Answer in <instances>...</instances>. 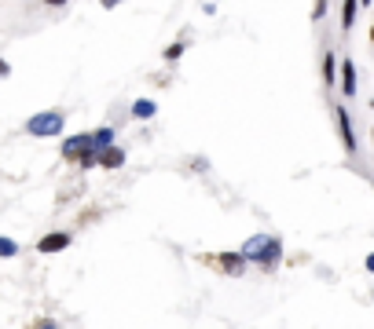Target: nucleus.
Returning <instances> with one entry per match:
<instances>
[{"instance_id":"obj_3","label":"nucleus","mask_w":374,"mask_h":329,"mask_svg":"<svg viewBox=\"0 0 374 329\" xmlns=\"http://www.w3.org/2000/svg\"><path fill=\"white\" fill-rule=\"evenodd\" d=\"M209 263H213V267H220L224 274H232V278L246 274V267H250V263L242 260V253H217V256H209Z\"/></svg>"},{"instance_id":"obj_7","label":"nucleus","mask_w":374,"mask_h":329,"mask_svg":"<svg viewBox=\"0 0 374 329\" xmlns=\"http://www.w3.org/2000/svg\"><path fill=\"white\" fill-rule=\"evenodd\" d=\"M341 95L345 99L356 95V62L352 59H341Z\"/></svg>"},{"instance_id":"obj_14","label":"nucleus","mask_w":374,"mask_h":329,"mask_svg":"<svg viewBox=\"0 0 374 329\" xmlns=\"http://www.w3.org/2000/svg\"><path fill=\"white\" fill-rule=\"evenodd\" d=\"M184 52H187V44H184V41H176V44H169L166 52H161V59H166V62H176Z\"/></svg>"},{"instance_id":"obj_11","label":"nucleus","mask_w":374,"mask_h":329,"mask_svg":"<svg viewBox=\"0 0 374 329\" xmlns=\"http://www.w3.org/2000/svg\"><path fill=\"white\" fill-rule=\"evenodd\" d=\"M92 146H95V150H107V146H114V128H95L92 132Z\"/></svg>"},{"instance_id":"obj_17","label":"nucleus","mask_w":374,"mask_h":329,"mask_svg":"<svg viewBox=\"0 0 374 329\" xmlns=\"http://www.w3.org/2000/svg\"><path fill=\"white\" fill-rule=\"evenodd\" d=\"M8 74H11V66H8L4 59H0V77H8Z\"/></svg>"},{"instance_id":"obj_5","label":"nucleus","mask_w":374,"mask_h":329,"mask_svg":"<svg viewBox=\"0 0 374 329\" xmlns=\"http://www.w3.org/2000/svg\"><path fill=\"white\" fill-rule=\"evenodd\" d=\"M88 146H92V132H77V136L62 139V150H59V154H62V161H74V164H77V158L85 154Z\"/></svg>"},{"instance_id":"obj_15","label":"nucleus","mask_w":374,"mask_h":329,"mask_svg":"<svg viewBox=\"0 0 374 329\" xmlns=\"http://www.w3.org/2000/svg\"><path fill=\"white\" fill-rule=\"evenodd\" d=\"M0 256H4V260L19 256V241H15V238H0Z\"/></svg>"},{"instance_id":"obj_10","label":"nucleus","mask_w":374,"mask_h":329,"mask_svg":"<svg viewBox=\"0 0 374 329\" xmlns=\"http://www.w3.org/2000/svg\"><path fill=\"white\" fill-rule=\"evenodd\" d=\"M323 80L338 85V55L334 52H323Z\"/></svg>"},{"instance_id":"obj_6","label":"nucleus","mask_w":374,"mask_h":329,"mask_svg":"<svg viewBox=\"0 0 374 329\" xmlns=\"http://www.w3.org/2000/svg\"><path fill=\"white\" fill-rule=\"evenodd\" d=\"M334 113H338V128H341V143H345V150H349V154H356V150H360V143H356V132H352L349 110H345V106H338Z\"/></svg>"},{"instance_id":"obj_16","label":"nucleus","mask_w":374,"mask_h":329,"mask_svg":"<svg viewBox=\"0 0 374 329\" xmlns=\"http://www.w3.org/2000/svg\"><path fill=\"white\" fill-rule=\"evenodd\" d=\"M34 329H59V322H55V318H41Z\"/></svg>"},{"instance_id":"obj_12","label":"nucleus","mask_w":374,"mask_h":329,"mask_svg":"<svg viewBox=\"0 0 374 329\" xmlns=\"http://www.w3.org/2000/svg\"><path fill=\"white\" fill-rule=\"evenodd\" d=\"M356 11H360V4H356V0H345V4H341V29H352Z\"/></svg>"},{"instance_id":"obj_4","label":"nucleus","mask_w":374,"mask_h":329,"mask_svg":"<svg viewBox=\"0 0 374 329\" xmlns=\"http://www.w3.org/2000/svg\"><path fill=\"white\" fill-rule=\"evenodd\" d=\"M70 241H74V234H70V230H52V234H44V238L37 241V253H41V256L62 253V249H70Z\"/></svg>"},{"instance_id":"obj_19","label":"nucleus","mask_w":374,"mask_h":329,"mask_svg":"<svg viewBox=\"0 0 374 329\" xmlns=\"http://www.w3.org/2000/svg\"><path fill=\"white\" fill-rule=\"evenodd\" d=\"M370 41H374V26H370Z\"/></svg>"},{"instance_id":"obj_9","label":"nucleus","mask_w":374,"mask_h":329,"mask_svg":"<svg viewBox=\"0 0 374 329\" xmlns=\"http://www.w3.org/2000/svg\"><path fill=\"white\" fill-rule=\"evenodd\" d=\"M154 113H158L154 99H136V103H133V118H136V121H151Z\"/></svg>"},{"instance_id":"obj_18","label":"nucleus","mask_w":374,"mask_h":329,"mask_svg":"<svg viewBox=\"0 0 374 329\" xmlns=\"http://www.w3.org/2000/svg\"><path fill=\"white\" fill-rule=\"evenodd\" d=\"M367 271H370V274H374V253H370V256H367Z\"/></svg>"},{"instance_id":"obj_8","label":"nucleus","mask_w":374,"mask_h":329,"mask_svg":"<svg viewBox=\"0 0 374 329\" xmlns=\"http://www.w3.org/2000/svg\"><path fill=\"white\" fill-rule=\"evenodd\" d=\"M121 164H125V150H121L118 143L107 146V150L100 154V169H121Z\"/></svg>"},{"instance_id":"obj_1","label":"nucleus","mask_w":374,"mask_h":329,"mask_svg":"<svg viewBox=\"0 0 374 329\" xmlns=\"http://www.w3.org/2000/svg\"><path fill=\"white\" fill-rule=\"evenodd\" d=\"M239 253L246 263H257L265 274H272L283 263V241L275 234H253V238H246V245H242Z\"/></svg>"},{"instance_id":"obj_2","label":"nucleus","mask_w":374,"mask_h":329,"mask_svg":"<svg viewBox=\"0 0 374 329\" xmlns=\"http://www.w3.org/2000/svg\"><path fill=\"white\" fill-rule=\"evenodd\" d=\"M62 128H67V113L62 110H41V113H34V118L26 121V132L37 136V139H55Z\"/></svg>"},{"instance_id":"obj_13","label":"nucleus","mask_w":374,"mask_h":329,"mask_svg":"<svg viewBox=\"0 0 374 329\" xmlns=\"http://www.w3.org/2000/svg\"><path fill=\"white\" fill-rule=\"evenodd\" d=\"M95 164H100V150H95V146H88V150L77 158V169H85V172H88V169H95Z\"/></svg>"}]
</instances>
